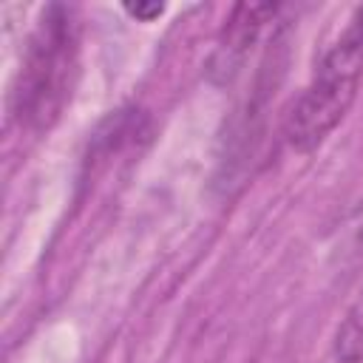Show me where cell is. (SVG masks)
Masks as SVG:
<instances>
[{
  "label": "cell",
  "mask_w": 363,
  "mask_h": 363,
  "mask_svg": "<svg viewBox=\"0 0 363 363\" xmlns=\"http://www.w3.org/2000/svg\"><path fill=\"white\" fill-rule=\"evenodd\" d=\"M354 241H357V247H363V204L354 213Z\"/></svg>",
  "instance_id": "cell-6"
},
{
  "label": "cell",
  "mask_w": 363,
  "mask_h": 363,
  "mask_svg": "<svg viewBox=\"0 0 363 363\" xmlns=\"http://www.w3.org/2000/svg\"><path fill=\"white\" fill-rule=\"evenodd\" d=\"M79 65V20L71 6L51 3L43 9L20 62L11 91V113L28 130H48L65 102Z\"/></svg>",
  "instance_id": "cell-1"
},
{
  "label": "cell",
  "mask_w": 363,
  "mask_h": 363,
  "mask_svg": "<svg viewBox=\"0 0 363 363\" xmlns=\"http://www.w3.org/2000/svg\"><path fill=\"white\" fill-rule=\"evenodd\" d=\"M125 11L130 17H136V20H142V23H150L153 17H159L164 11V6L162 3H128Z\"/></svg>",
  "instance_id": "cell-5"
},
{
  "label": "cell",
  "mask_w": 363,
  "mask_h": 363,
  "mask_svg": "<svg viewBox=\"0 0 363 363\" xmlns=\"http://www.w3.org/2000/svg\"><path fill=\"white\" fill-rule=\"evenodd\" d=\"M332 354L335 363H363V289L335 332Z\"/></svg>",
  "instance_id": "cell-4"
},
{
  "label": "cell",
  "mask_w": 363,
  "mask_h": 363,
  "mask_svg": "<svg viewBox=\"0 0 363 363\" xmlns=\"http://www.w3.org/2000/svg\"><path fill=\"white\" fill-rule=\"evenodd\" d=\"M275 14H278V3H238V6H233L230 17L224 20V28L218 34L210 65H207V74L213 82L224 85L238 74L247 51L255 45L264 26L269 20H275Z\"/></svg>",
  "instance_id": "cell-3"
},
{
  "label": "cell",
  "mask_w": 363,
  "mask_h": 363,
  "mask_svg": "<svg viewBox=\"0 0 363 363\" xmlns=\"http://www.w3.org/2000/svg\"><path fill=\"white\" fill-rule=\"evenodd\" d=\"M363 79V6L320 57L309 85L284 122V139L295 153H312L349 113Z\"/></svg>",
  "instance_id": "cell-2"
}]
</instances>
